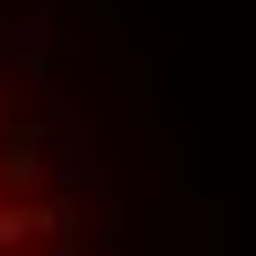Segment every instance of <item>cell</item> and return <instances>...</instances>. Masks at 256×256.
I'll use <instances>...</instances> for the list:
<instances>
[{"label": "cell", "instance_id": "1", "mask_svg": "<svg viewBox=\"0 0 256 256\" xmlns=\"http://www.w3.org/2000/svg\"><path fill=\"white\" fill-rule=\"evenodd\" d=\"M62 230H71V204H9L0 194V256L36 248V238H62Z\"/></svg>", "mask_w": 256, "mask_h": 256}]
</instances>
